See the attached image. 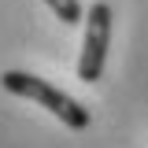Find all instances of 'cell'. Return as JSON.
<instances>
[{
	"label": "cell",
	"instance_id": "1",
	"mask_svg": "<svg viewBox=\"0 0 148 148\" xmlns=\"http://www.w3.org/2000/svg\"><path fill=\"white\" fill-rule=\"evenodd\" d=\"M0 82H4V89H8V92H15V96H22V100H34V104H41V108H48L63 126H71V130H89V108H82L74 96H67L63 89L48 85L45 78L26 74V71H8Z\"/></svg>",
	"mask_w": 148,
	"mask_h": 148
},
{
	"label": "cell",
	"instance_id": "2",
	"mask_svg": "<svg viewBox=\"0 0 148 148\" xmlns=\"http://www.w3.org/2000/svg\"><path fill=\"white\" fill-rule=\"evenodd\" d=\"M108 45H111V4L96 0L85 15V37H82V56H78V78L85 85L100 82L104 63H108Z\"/></svg>",
	"mask_w": 148,
	"mask_h": 148
},
{
	"label": "cell",
	"instance_id": "3",
	"mask_svg": "<svg viewBox=\"0 0 148 148\" xmlns=\"http://www.w3.org/2000/svg\"><path fill=\"white\" fill-rule=\"evenodd\" d=\"M48 8H52V15L59 18V22H67V26H74V22H82L85 18V11H82V4L78 0H45Z\"/></svg>",
	"mask_w": 148,
	"mask_h": 148
}]
</instances>
